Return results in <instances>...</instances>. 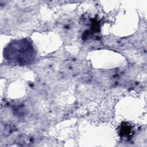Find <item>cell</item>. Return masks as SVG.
Returning a JSON list of instances; mask_svg holds the SVG:
<instances>
[{"mask_svg":"<svg viewBox=\"0 0 147 147\" xmlns=\"http://www.w3.org/2000/svg\"><path fill=\"white\" fill-rule=\"evenodd\" d=\"M37 52L32 42L28 38L13 40L4 48L3 57L7 63L15 65L32 64Z\"/></svg>","mask_w":147,"mask_h":147,"instance_id":"obj_1","label":"cell"},{"mask_svg":"<svg viewBox=\"0 0 147 147\" xmlns=\"http://www.w3.org/2000/svg\"><path fill=\"white\" fill-rule=\"evenodd\" d=\"M119 135L123 138L126 139L129 138L131 135L132 129L130 125H122L121 128L120 129V131L119 132Z\"/></svg>","mask_w":147,"mask_h":147,"instance_id":"obj_2","label":"cell"}]
</instances>
